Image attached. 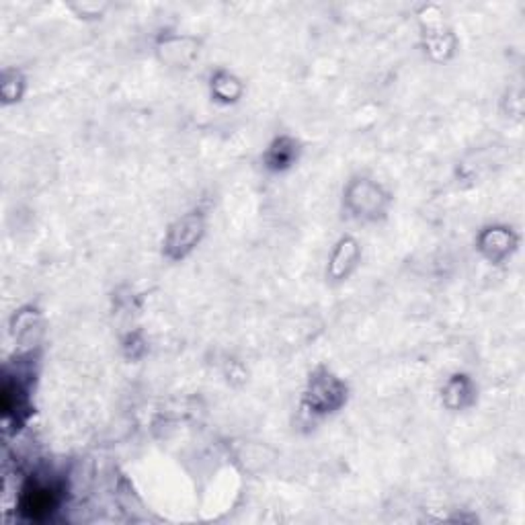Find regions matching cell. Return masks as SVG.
<instances>
[{
	"instance_id": "1",
	"label": "cell",
	"mask_w": 525,
	"mask_h": 525,
	"mask_svg": "<svg viewBox=\"0 0 525 525\" xmlns=\"http://www.w3.org/2000/svg\"><path fill=\"white\" fill-rule=\"evenodd\" d=\"M204 232L202 218L197 213H189L183 220H179L177 224L173 226L171 232H168L166 238V251L171 257H183L193 249V244L199 241Z\"/></svg>"
},
{
	"instance_id": "2",
	"label": "cell",
	"mask_w": 525,
	"mask_h": 525,
	"mask_svg": "<svg viewBox=\"0 0 525 525\" xmlns=\"http://www.w3.org/2000/svg\"><path fill=\"white\" fill-rule=\"evenodd\" d=\"M343 398H345V388H343L341 382L335 380L330 374L324 372L322 375H314L313 382H310L308 400L314 411H333V408L343 403Z\"/></svg>"
},
{
	"instance_id": "3",
	"label": "cell",
	"mask_w": 525,
	"mask_h": 525,
	"mask_svg": "<svg viewBox=\"0 0 525 525\" xmlns=\"http://www.w3.org/2000/svg\"><path fill=\"white\" fill-rule=\"evenodd\" d=\"M56 507V492L45 484H31L23 490L21 511L31 520H43Z\"/></svg>"
},
{
	"instance_id": "4",
	"label": "cell",
	"mask_w": 525,
	"mask_h": 525,
	"mask_svg": "<svg viewBox=\"0 0 525 525\" xmlns=\"http://www.w3.org/2000/svg\"><path fill=\"white\" fill-rule=\"evenodd\" d=\"M355 261H358V243H353L351 238H343L333 251V257H330L328 274L335 280H343L355 267Z\"/></svg>"
},
{
	"instance_id": "5",
	"label": "cell",
	"mask_w": 525,
	"mask_h": 525,
	"mask_svg": "<svg viewBox=\"0 0 525 525\" xmlns=\"http://www.w3.org/2000/svg\"><path fill=\"white\" fill-rule=\"evenodd\" d=\"M296 157V144L288 138L277 140L274 148L267 154V162L271 168H285L291 165V160Z\"/></svg>"
}]
</instances>
